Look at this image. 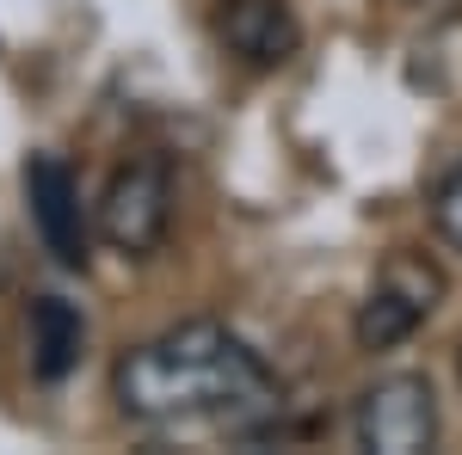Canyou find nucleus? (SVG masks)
Returning <instances> with one entry per match:
<instances>
[{
  "label": "nucleus",
  "mask_w": 462,
  "mask_h": 455,
  "mask_svg": "<svg viewBox=\"0 0 462 455\" xmlns=\"http://www.w3.org/2000/svg\"><path fill=\"white\" fill-rule=\"evenodd\" d=\"M438 302H444V271L431 265L426 252H389L376 283H370V296H364V308H357V320H352L357 350L407 345L438 314Z\"/></svg>",
  "instance_id": "obj_2"
},
{
  "label": "nucleus",
  "mask_w": 462,
  "mask_h": 455,
  "mask_svg": "<svg viewBox=\"0 0 462 455\" xmlns=\"http://www.w3.org/2000/svg\"><path fill=\"white\" fill-rule=\"evenodd\" d=\"M357 450H376V455H420L438 443V394H431L426 376L401 369V376H383L376 387L357 394Z\"/></svg>",
  "instance_id": "obj_4"
},
{
  "label": "nucleus",
  "mask_w": 462,
  "mask_h": 455,
  "mask_svg": "<svg viewBox=\"0 0 462 455\" xmlns=\"http://www.w3.org/2000/svg\"><path fill=\"white\" fill-rule=\"evenodd\" d=\"M407 6H420V13H426V6H450V0H407Z\"/></svg>",
  "instance_id": "obj_9"
},
{
  "label": "nucleus",
  "mask_w": 462,
  "mask_h": 455,
  "mask_svg": "<svg viewBox=\"0 0 462 455\" xmlns=\"http://www.w3.org/2000/svg\"><path fill=\"white\" fill-rule=\"evenodd\" d=\"M25 204H32L37 241L56 252V265L80 271V265L93 259V228H87L80 185H74L62 154H32V160H25Z\"/></svg>",
  "instance_id": "obj_5"
},
{
  "label": "nucleus",
  "mask_w": 462,
  "mask_h": 455,
  "mask_svg": "<svg viewBox=\"0 0 462 455\" xmlns=\"http://www.w3.org/2000/svg\"><path fill=\"white\" fill-rule=\"evenodd\" d=\"M431 228L462 252V167H450V173L438 178V191H431Z\"/></svg>",
  "instance_id": "obj_8"
},
{
  "label": "nucleus",
  "mask_w": 462,
  "mask_h": 455,
  "mask_svg": "<svg viewBox=\"0 0 462 455\" xmlns=\"http://www.w3.org/2000/svg\"><path fill=\"white\" fill-rule=\"evenodd\" d=\"M457 376H462V363H457Z\"/></svg>",
  "instance_id": "obj_10"
},
{
  "label": "nucleus",
  "mask_w": 462,
  "mask_h": 455,
  "mask_svg": "<svg viewBox=\"0 0 462 455\" xmlns=\"http://www.w3.org/2000/svg\"><path fill=\"white\" fill-rule=\"evenodd\" d=\"M117 413L136 424H253L278 419L284 382L272 363L228 332L222 320H185L167 326L161 339H143L117 357L111 369Z\"/></svg>",
  "instance_id": "obj_1"
},
{
  "label": "nucleus",
  "mask_w": 462,
  "mask_h": 455,
  "mask_svg": "<svg viewBox=\"0 0 462 455\" xmlns=\"http://www.w3.org/2000/svg\"><path fill=\"white\" fill-rule=\"evenodd\" d=\"M216 32L247 68H284L296 56V43H302V25H296V13L284 0H222Z\"/></svg>",
  "instance_id": "obj_6"
},
{
  "label": "nucleus",
  "mask_w": 462,
  "mask_h": 455,
  "mask_svg": "<svg viewBox=\"0 0 462 455\" xmlns=\"http://www.w3.org/2000/svg\"><path fill=\"white\" fill-rule=\"evenodd\" d=\"M87 357V320L69 296H37L32 302V369L37 382H69Z\"/></svg>",
  "instance_id": "obj_7"
},
{
  "label": "nucleus",
  "mask_w": 462,
  "mask_h": 455,
  "mask_svg": "<svg viewBox=\"0 0 462 455\" xmlns=\"http://www.w3.org/2000/svg\"><path fill=\"white\" fill-rule=\"evenodd\" d=\"M173 228V167L161 154H136L106 178L99 191V241L117 246L124 259L161 252Z\"/></svg>",
  "instance_id": "obj_3"
}]
</instances>
